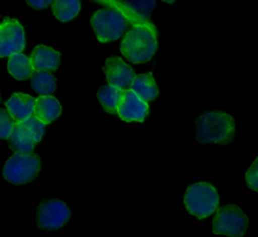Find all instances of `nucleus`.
Returning a JSON list of instances; mask_svg holds the SVG:
<instances>
[{"mask_svg":"<svg viewBox=\"0 0 258 237\" xmlns=\"http://www.w3.org/2000/svg\"><path fill=\"white\" fill-rule=\"evenodd\" d=\"M8 141L10 148L14 152L20 153H32L34 146L37 143L33 135L18 122L14 124L13 131Z\"/></svg>","mask_w":258,"mask_h":237,"instance_id":"13","label":"nucleus"},{"mask_svg":"<svg viewBox=\"0 0 258 237\" xmlns=\"http://www.w3.org/2000/svg\"><path fill=\"white\" fill-rule=\"evenodd\" d=\"M246 183L248 187L256 192H258V158L251 164L245 175Z\"/></svg>","mask_w":258,"mask_h":237,"instance_id":"22","label":"nucleus"},{"mask_svg":"<svg viewBox=\"0 0 258 237\" xmlns=\"http://www.w3.org/2000/svg\"><path fill=\"white\" fill-rule=\"evenodd\" d=\"M20 123L33 135L36 142H39L42 139L45 132V123H43L37 117L31 116L30 118Z\"/></svg>","mask_w":258,"mask_h":237,"instance_id":"20","label":"nucleus"},{"mask_svg":"<svg viewBox=\"0 0 258 237\" xmlns=\"http://www.w3.org/2000/svg\"><path fill=\"white\" fill-rule=\"evenodd\" d=\"M36 99L27 94L14 93L5 102L7 111L16 122L20 123L30 118L34 114Z\"/></svg>","mask_w":258,"mask_h":237,"instance_id":"11","label":"nucleus"},{"mask_svg":"<svg viewBox=\"0 0 258 237\" xmlns=\"http://www.w3.org/2000/svg\"><path fill=\"white\" fill-rule=\"evenodd\" d=\"M24 47L25 33L21 24L14 18H5L0 26V56L21 53Z\"/></svg>","mask_w":258,"mask_h":237,"instance_id":"8","label":"nucleus"},{"mask_svg":"<svg viewBox=\"0 0 258 237\" xmlns=\"http://www.w3.org/2000/svg\"><path fill=\"white\" fill-rule=\"evenodd\" d=\"M123 94V90L111 85H105L99 89L97 97L102 105V108L107 113L116 114L118 113V107L122 100Z\"/></svg>","mask_w":258,"mask_h":237,"instance_id":"17","label":"nucleus"},{"mask_svg":"<svg viewBox=\"0 0 258 237\" xmlns=\"http://www.w3.org/2000/svg\"><path fill=\"white\" fill-rule=\"evenodd\" d=\"M14 121L13 117L10 115V113L5 110H0V137L1 139H9L13 127H14Z\"/></svg>","mask_w":258,"mask_h":237,"instance_id":"21","label":"nucleus"},{"mask_svg":"<svg viewBox=\"0 0 258 237\" xmlns=\"http://www.w3.org/2000/svg\"><path fill=\"white\" fill-rule=\"evenodd\" d=\"M81 9L79 1H54L52 11L54 16L61 22H68L75 18Z\"/></svg>","mask_w":258,"mask_h":237,"instance_id":"19","label":"nucleus"},{"mask_svg":"<svg viewBox=\"0 0 258 237\" xmlns=\"http://www.w3.org/2000/svg\"><path fill=\"white\" fill-rule=\"evenodd\" d=\"M30 84L33 90L40 96H51L56 88V79L49 72L34 71Z\"/></svg>","mask_w":258,"mask_h":237,"instance_id":"18","label":"nucleus"},{"mask_svg":"<svg viewBox=\"0 0 258 237\" xmlns=\"http://www.w3.org/2000/svg\"><path fill=\"white\" fill-rule=\"evenodd\" d=\"M196 139L202 144H228L235 137L233 117L222 111H208L199 116L195 123Z\"/></svg>","mask_w":258,"mask_h":237,"instance_id":"1","label":"nucleus"},{"mask_svg":"<svg viewBox=\"0 0 258 237\" xmlns=\"http://www.w3.org/2000/svg\"><path fill=\"white\" fill-rule=\"evenodd\" d=\"M183 202L189 214L198 219H205L217 210L219 195L213 185L199 182L187 188Z\"/></svg>","mask_w":258,"mask_h":237,"instance_id":"3","label":"nucleus"},{"mask_svg":"<svg viewBox=\"0 0 258 237\" xmlns=\"http://www.w3.org/2000/svg\"><path fill=\"white\" fill-rule=\"evenodd\" d=\"M249 220L243 210L234 204L220 207L213 218V233L230 237L244 236Z\"/></svg>","mask_w":258,"mask_h":237,"instance_id":"6","label":"nucleus"},{"mask_svg":"<svg viewBox=\"0 0 258 237\" xmlns=\"http://www.w3.org/2000/svg\"><path fill=\"white\" fill-rule=\"evenodd\" d=\"M30 60L34 71H56L60 64V53L51 47L39 44L34 47Z\"/></svg>","mask_w":258,"mask_h":237,"instance_id":"12","label":"nucleus"},{"mask_svg":"<svg viewBox=\"0 0 258 237\" xmlns=\"http://www.w3.org/2000/svg\"><path fill=\"white\" fill-rule=\"evenodd\" d=\"M120 49L123 55L131 63L141 64L148 62L157 49L154 27L147 23L133 25L123 38Z\"/></svg>","mask_w":258,"mask_h":237,"instance_id":"2","label":"nucleus"},{"mask_svg":"<svg viewBox=\"0 0 258 237\" xmlns=\"http://www.w3.org/2000/svg\"><path fill=\"white\" fill-rule=\"evenodd\" d=\"M128 19L118 8H105L96 11L91 18V25L100 42L117 40L125 32Z\"/></svg>","mask_w":258,"mask_h":237,"instance_id":"4","label":"nucleus"},{"mask_svg":"<svg viewBox=\"0 0 258 237\" xmlns=\"http://www.w3.org/2000/svg\"><path fill=\"white\" fill-rule=\"evenodd\" d=\"M7 69L10 75L19 81L27 80L31 78L34 69L31 64V60L22 53H16L8 58Z\"/></svg>","mask_w":258,"mask_h":237,"instance_id":"16","label":"nucleus"},{"mask_svg":"<svg viewBox=\"0 0 258 237\" xmlns=\"http://www.w3.org/2000/svg\"><path fill=\"white\" fill-rule=\"evenodd\" d=\"M71 216L67 204L57 199H49L41 202L36 209V224L42 230H57L66 225Z\"/></svg>","mask_w":258,"mask_h":237,"instance_id":"7","label":"nucleus"},{"mask_svg":"<svg viewBox=\"0 0 258 237\" xmlns=\"http://www.w3.org/2000/svg\"><path fill=\"white\" fill-rule=\"evenodd\" d=\"M61 114L59 101L52 96H39L35 102L34 116L43 123L48 124L58 118Z\"/></svg>","mask_w":258,"mask_h":237,"instance_id":"14","label":"nucleus"},{"mask_svg":"<svg viewBox=\"0 0 258 237\" xmlns=\"http://www.w3.org/2000/svg\"><path fill=\"white\" fill-rule=\"evenodd\" d=\"M40 171V158L36 153L15 152L3 166V177L14 185L33 181Z\"/></svg>","mask_w":258,"mask_h":237,"instance_id":"5","label":"nucleus"},{"mask_svg":"<svg viewBox=\"0 0 258 237\" xmlns=\"http://www.w3.org/2000/svg\"><path fill=\"white\" fill-rule=\"evenodd\" d=\"M54 1H50V0H46V1H43V0H38V1H27L26 3L36 9H42L46 6H48L49 4H53Z\"/></svg>","mask_w":258,"mask_h":237,"instance_id":"23","label":"nucleus"},{"mask_svg":"<svg viewBox=\"0 0 258 237\" xmlns=\"http://www.w3.org/2000/svg\"><path fill=\"white\" fill-rule=\"evenodd\" d=\"M139 99L143 102L154 100L158 96V87L151 73H145L135 76V79L130 87Z\"/></svg>","mask_w":258,"mask_h":237,"instance_id":"15","label":"nucleus"},{"mask_svg":"<svg viewBox=\"0 0 258 237\" xmlns=\"http://www.w3.org/2000/svg\"><path fill=\"white\" fill-rule=\"evenodd\" d=\"M148 111L147 103L139 99L133 91L130 89L124 91L117 113L122 120L126 122H141L147 116Z\"/></svg>","mask_w":258,"mask_h":237,"instance_id":"10","label":"nucleus"},{"mask_svg":"<svg viewBox=\"0 0 258 237\" xmlns=\"http://www.w3.org/2000/svg\"><path fill=\"white\" fill-rule=\"evenodd\" d=\"M103 71L107 77L109 85L123 91L129 90L135 79V74L131 67L119 56L107 58Z\"/></svg>","mask_w":258,"mask_h":237,"instance_id":"9","label":"nucleus"}]
</instances>
